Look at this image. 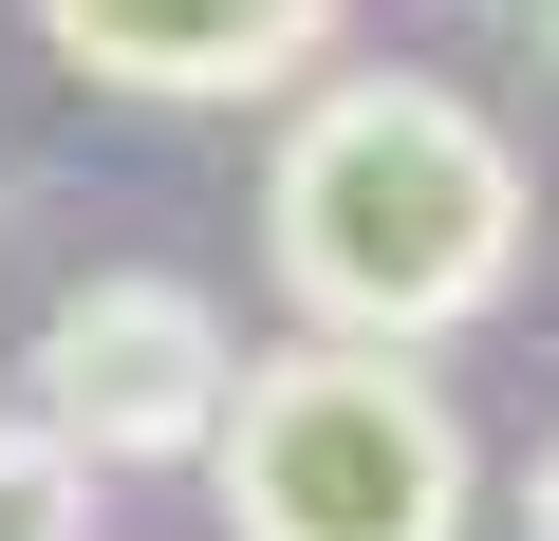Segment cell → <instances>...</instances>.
I'll return each mask as SVG.
<instances>
[{
    "instance_id": "obj_3",
    "label": "cell",
    "mask_w": 559,
    "mask_h": 541,
    "mask_svg": "<svg viewBox=\"0 0 559 541\" xmlns=\"http://www.w3.org/2000/svg\"><path fill=\"white\" fill-rule=\"evenodd\" d=\"M242 392V337L205 281H168V261H112V281H75L38 318V430L112 485V467H187Z\"/></svg>"
},
{
    "instance_id": "obj_5",
    "label": "cell",
    "mask_w": 559,
    "mask_h": 541,
    "mask_svg": "<svg viewBox=\"0 0 559 541\" xmlns=\"http://www.w3.org/2000/svg\"><path fill=\"white\" fill-rule=\"evenodd\" d=\"M0 541H94V467L38 411H0Z\"/></svg>"
},
{
    "instance_id": "obj_4",
    "label": "cell",
    "mask_w": 559,
    "mask_h": 541,
    "mask_svg": "<svg viewBox=\"0 0 559 541\" xmlns=\"http://www.w3.org/2000/svg\"><path fill=\"white\" fill-rule=\"evenodd\" d=\"M355 20V0H38V38L75 57V75H112V94H299L318 75V38Z\"/></svg>"
},
{
    "instance_id": "obj_6",
    "label": "cell",
    "mask_w": 559,
    "mask_h": 541,
    "mask_svg": "<svg viewBox=\"0 0 559 541\" xmlns=\"http://www.w3.org/2000/svg\"><path fill=\"white\" fill-rule=\"evenodd\" d=\"M522 541H559V430H540V467H522Z\"/></svg>"
},
{
    "instance_id": "obj_2",
    "label": "cell",
    "mask_w": 559,
    "mask_h": 541,
    "mask_svg": "<svg viewBox=\"0 0 559 541\" xmlns=\"http://www.w3.org/2000/svg\"><path fill=\"white\" fill-rule=\"evenodd\" d=\"M205 467H224L242 541H466V504H485V448L429 392V355H336V337L242 355Z\"/></svg>"
},
{
    "instance_id": "obj_1",
    "label": "cell",
    "mask_w": 559,
    "mask_h": 541,
    "mask_svg": "<svg viewBox=\"0 0 559 541\" xmlns=\"http://www.w3.org/2000/svg\"><path fill=\"white\" fill-rule=\"evenodd\" d=\"M522 243H540V187L448 75H318L261 150V261L299 299V337L336 355L466 337L522 281Z\"/></svg>"
},
{
    "instance_id": "obj_7",
    "label": "cell",
    "mask_w": 559,
    "mask_h": 541,
    "mask_svg": "<svg viewBox=\"0 0 559 541\" xmlns=\"http://www.w3.org/2000/svg\"><path fill=\"white\" fill-rule=\"evenodd\" d=\"M503 20H522V38H540V57H559V0H503Z\"/></svg>"
}]
</instances>
